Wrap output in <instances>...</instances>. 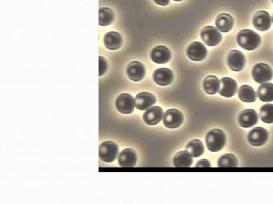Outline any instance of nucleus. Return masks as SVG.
<instances>
[{
    "instance_id": "f257e3e1",
    "label": "nucleus",
    "mask_w": 273,
    "mask_h": 204,
    "mask_svg": "<svg viewBox=\"0 0 273 204\" xmlns=\"http://www.w3.org/2000/svg\"><path fill=\"white\" fill-rule=\"evenodd\" d=\"M237 41L241 48L252 51L258 48L261 44V39L255 31L249 29H244L238 33Z\"/></svg>"
},
{
    "instance_id": "f03ea898",
    "label": "nucleus",
    "mask_w": 273,
    "mask_h": 204,
    "mask_svg": "<svg viewBox=\"0 0 273 204\" xmlns=\"http://www.w3.org/2000/svg\"><path fill=\"white\" fill-rule=\"evenodd\" d=\"M205 141L207 149L210 152H219L226 145V135L221 129H212L206 134Z\"/></svg>"
},
{
    "instance_id": "7ed1b4c3",
    "label": "nucleus",
    "mask_w": 273,
    "mask_h": 204,
    "mask_svg": "<svg viewBox=\"0 0 273 204\" xmlns=\"http://www.w3.org/2000/svg\"><path fill=\"white\" fill-rule=\"evenodd\" d=\"M119 147L115 142H104L100 145L99 156L102 161L105 163H113L118 157Z\"/></svg>"
},
{
    "instance_id": "20e7f679",
    "label": "nucleus",
    "mask_w": 273,
    "mask_h": 204,
    "mask_svg": "<svg viewBox=\"0 0 273 204\" xmlns=\"http://www.w3.org/2000/svg\"><path fill=\"white\" fill-rule=\"evenodd\" d=\"M252 78L256 83H268L273 79V70L268 64H257L254 66L252 69Z\"/></svg>"
},
{
    "instance_id": "39448f33",
    "label": "nucleus",
    "mask_w": 273,
    "mask_h": 204,
    "mask_svg": "<svg viewBox=\"0 0 273 204\" xmlns=\"http://www.w3.org/2000/svg\"><path fill=\"white\" fill-rule=\"evenodd\" d=\"M201 37L203 42L209 47H215L222 41V35L213 26H206L201 30Z\"/></svg>"
},
{
    "instance_id": "423d86ee",
    "label": "nucleus",
    "mask_w": 273,
    "mask_h": 204,
    "mask_svg": "<svg viewBox=\"0 0 273 204\" xmlns=\"http://www.w3.org/2000/svg\"><path fill=\"white\" fill-rule=\"evenodd\" d=\"M186 54L188 58L191 61H201L206 58L208 54V50L202 43L195 41L188 46Z\"/></svg>"
},
{
    "instance_id": "0eeeda50",
    "label": "nucleus",
    "mask_w": 273,
    "mask_h": 204,
    "mask_svg": "<svg viewBox=\"0 0 273 204\" xmlns=\"http://www.w3.org/2000/svg\"><path fill=\"white\" fill-rule=\"evenodd\" d=\"M116 107L119 113L131 114L135 109V99L129 93H122L116 99Z\"/></svg>"
},
{
    "instance_id": "6e6552de",
    "label": "nucleus",
    "mask_w": 273,
    "mask_h": 204,
    "mask_svg": "<svg viewBox=\"0 0 273 204\" xmlns=\"http://www.w3.org/2000/svg\"><path fill=\"white\" fill-rule=\"evenodd\" d=\"M227 64L232 71H241L245 66V56L239 50H231L227 57Z\"/></svg>"
},
{
    "instance_id": "1a4fd4ad",
    "label": "nucleus",
    "mask_w": 273,
    "mask_h": 204,
    "mask_svg": "<svg viewBox=\"0 0 273 204\" xmlns=\"http://www.w3.org/2000/svg\"><path fill=\"white\" fill-rule=\"evenodd\" d=\"M183 122V114L177 109L168 110L164 114L163 124L169 129H176L179 127Z\"/></svg>"
},
{
    "instance_id": "9d476101",
    "label": "nucleus",
    "mask_w": 273,
    "mask_h": 204,
    "mask_svg": "<svg viewBox=\"0 0 273 204\" xmlns=\"http://www.w3.org/2000/svg\"><path fill=\"white\" fill-rule=\"evenodd\" d=\"M126 74L132 81H140L146 75V68L140 61H132L126 67Z\"/></svg>"
},
{
    "instance_id": "9b49d317",
    "label": "nucleus",
    "mask_w": 273,
    "mask_h": 204,
    "mask_svg": "<svg viewBox=\"0 0 273 204\" xmlns=\"http://www.w3.org/2000/svg\"><path fill=\"white\" fill-rule=\"evenodd\" d=\"M135 107L140 110H146L156 103V98L147 92L138 93L135 99Z\"/></svg>"
},
{
    "instance_id": "f8f14e48",
    "label": "nucleus",
    "mask_w": 273,
    "mask_h": 204,
    "mask_svg": "<svg viewBox=\"0 0 273 204\" xmlns=\"http://www.w3.org/2000/svg\"><path fill=\"white\" fill-rule=\"evenodd\" d=\"M171 51L166 47L157 46L154 47L150 53V58L153 62L158 64H167L171 60Z\"/></svg>"
},
{
    "instance_id": "ddd939ff",
    "label": "nucleus",
    "mask_w": 273,
    "mask_h": 204,
    "mask_svg": "<svg viewBox=\"0 0 273 204\" xmlns=\"http://www.w3.org/2000/svg\"><path fill=\"white\" fill-rule=\"evenodd\" d=\"M269 134L267 129L263 127H255L251 129L248 136V140L253 146H261L268 140Z\"/></svg>"
},
{
    "instance_id": "4468645a",
    "label": "nucleus",
    "mask_w": 273,
    "mask_h": 204,
    "mask_svg": "<svg viewBox=\"0 0 273 204\" xmlns=\"http://www.w3.org/2000/svg\"><path fill=\"white\" fill-rule=\"evenodd\" d=\"M272 18L267 11H257L253 17V24L257 30L260 31H266L271 26Z\"/></svg>"
},
{
    "instance_id": "2eb2a0df",
    "label": "nucleus",
    "mask_w": 273,
    "mask_h": 204,
    "mask_svg": "<svg viewBox=\"0 0 273 204\" xmlns=\"http://www.w3.org/2000/svg\"><path fill=\"white\" fill-rule=\"evenodd\" d=\"M137 160V155L132 149H126L120 152L118 156L119 166L124 168L134 167Z\"/></svg>"
},
{
    "instance_id": "dca6fc26",
    "label": "nucleus",
    "mask_w": 273,
    "mask_h": 204,
    "mask_svg": "<svg viewBox=\"0 0 273 204\" xmlns=\"http://www.w3.org/2000/svg\"><path fill=\"white\" fill-rule=\"evenodd\" d=\"M238 123L244 128H250L255 126L258 121V116L255 110L246 109L238 115Z\"/></svg>"
},
{
    "instance_id": "f3484780",
    "label": "nucleus",
    "mask_w": 273,
    "mask_h": 204,
    "mask_svg": "<svg viewBox=\"0 0 273 204\" xmlns=\"http://www.w3.org/2000/svg\"><path fill=\"white\" fill-rule=\"evenodd\" d=\"M153 78L155 83L159 86H169L173 81V72L170 69L159 68L155 70Z\"/></svg>"
},
{
    "instance_id": "a211bd4d",
    "label": "nucleus",
    "mask_w": 273,
    "mask_h": 204,
    "mask_svg": "<svg viewBox=\"0 0 273 204\" xmlns=\"http://www.w3.org/2000/svg\"><path fill=\"white\" fill-rule=\"evenodd\" d=\"M219 94L223 97L230 98L235 96L238 91V83L234 79L223 77L221 79Z\"/></svg>"
},
{
    "instance_id": "6ab92c4d",
    "label": "nucleus",
    "mask_w": 273,
    "mask_h": 204,
    "mask_svg": "<svg viewBox=\"0 0 273 204\" xmlns=\"http://www.w3.org/2000/svg\"><path fill=\"white\" fill-rule=\"evenodd\" d=\"M163 110L159 107H152L146 110L143 114V120L146 124L154 126L160 123L163 119Z\"/></svg>"
},
{
    "instance_id": "aec40b11",
    "label": "nucleus",
    "mask_w": 273,
    "mask_h": 204,
    "mask_svg": "<svg viewBox=\"0 0 273 204\" xmlns=\"http://www.w3.org/2000/svg\"><path fill=\"white\" fill-rule=\"evenodd\" d=\"M122 35L116 31H110L105 34L103 38V43L105 47L109 50H117L122 47Z\"/></svg>"
},
{
    "instance_id": "412c9836",
    "label": "nucleus",
    "mask_w": 273,
    "mask_h": 204,
    "mask_svg": "<svg viewBox=\"0 0 273 204\" xmlns=\"http://www.w3.org/2000/svg\"><path fill=\"white\" fill-rule=\"evenodd\" d=\"M215 26L218 31L222 33H228L233 28L234 19L231 15L223 13L217 16Z\"/></svg>"
},
{
    "instance_id": "4be33fe9",
    "label": "nucleus",
    "mask_w": 273,
    "mask_h": 204,
    "mask_svg": "<svg viewBox=\"0 0 273 204\" xmlns=\"http://www.w3.org/2000/svg\"><path fill=\"white\" fill-rule=\"evenodd\" d=\"M174 166L178 168H187L193 163V156L188 151H181L174 156Z\"/></svg>"
},
{
    "instance_id": "5701e85b",
    "label": "nucleus",
    "mask_w": 273,
    "mask_h": 204,
    "mask_svg": "<svg viewBox=\"0 0 273 204\" xmlns=\"http://www.w3.org/2000/svg\"><path fill=\"white\" fill-rule=\"evenodd\" d=\"M221 82L215 76H208L203 81L204 91L209 95H214L219 92Z\"/></svg>"
},
{
    "instance_id": "b1692460",
    "label": "nucleus",
    "mask_w": 273,
    "mask_h": 204,
    "mask_svg": "<svg viewBox=\"0 0 273 204\" xmlns=\"http://www.w3.org/2000/svg\"><path fill=\"white\" fill-rule=\"evenodd\" d=\"M259 99L264 102H271L273 101V83H262L257 90Z\"/></svg>"
},
{
    "instance_id": "393cba45",
    "label": "nucleus",
    "mask_w": 273,
    "mask_h": 204,
    "mask_svg": "<svg viewBox=\"0 0 273 204\" xmlns=\"http://www.w3.org/2000/svg\"><path fill=\"white\" fill-rule=\"evenodd\" d=\"M238 97L245 103H253L257 99V94L251 86L243 85L238 91Z\"/></svg>"
},
{
    "instance_id": "a878e982",
    "label": "nucleus",
    "mask_w": 273,
    "mask_h": 204,
    "mask_svg": "<svg viewBox=\"0 0 273 204\" xmlns=\"http://www.w3.org/2000/svg\"><path fill=\"white\" fill-rule=\"evenodd\" d=\"M186 150L191 153L193 157H199L202 156L204 152V146L203 142L198 139L191 141L186 146Z\"/></svg>"
},
{
    "instance_id": "bb28decb",
    "label": "nucleus",
    "mask_w": 273,
    "mask_h": 204,
    "mask_svg": "<svg viewBox=\"0 0 273 204\" xmlns=\"http://www.w3.org/2000/svg\"><path fill=\"white\" fill-rule=\"evenodd\" d=\"M114 20V12L108 8H100L99 11V24L100 26H108L111 24Z\"/></svg>"
},
{
    "instance_id": "cd10ccee",
    "label": "nucleus",
    "mask_w": 273,
    "mask_h": 204,
    "mask_svg": "<svg viewBox=\"0 0 273 204\" xmlns=\"http://www.w3.org/2000/svg\"><path fill=\"white\" fill-rule=\"evenodd\" d=\"M218 166L221 168L237 167L238 160L237 158L231 153L222 155L220 159H218Z\"/></svg>"
},
{
    "instance_id": "c85d7f7f",
    "label": "nucleus",
    "mask_w": 273,
    "mask_h": 204,
    "mask_svg": "<svg viewBox=\"0 0 273 204\" xmlns=\"http://www.w3.org/2000/svg\"><path fill=\"white\" fill-rule=\"evenodd\" d=\"M261 121L265 123H273V104H267L260 109Z\"/></svg>"
},
{
    "instance_id": "c756f323",
    "label": "nucleus",
    "mask_w": 273,
    "mask_h": 204,
    "mask_svg": "<svg viewBox=\"0 0 273 204\" xmlns=\"http://www.w3.org/2000/svg\"><path fill=\"white\" fill-rule=\"evenodd\" d=\"M99 65H100V69H99V75L101 77V76L104 75L105 73L107 70V61L105 59L104 57H99Z\"/></svg>"
},
{
    "instance_id": "7c9ffc66",
    "label": "nucleus",
    "mask_w": 273,
    "mask_h": 204,
    "mask_svg": "<svg viewBox=\"0 0 273 204\" xmlns=\"http://www.w3.org/2000/svg\"><path fill=\"white\" fill-rule=\"evenodd\" d=\"M196 167L209 168L211 167L210 162L208 159H201L197 163Z\"/></svg>"
},
{
    "instance_id": "2f4dec72",
    "label": "nucleus",
    "mask_w": 273,
    "mask_h": 204,
    "mask_svg": "<svg viewBox=\"0 0 273 204\" xmlns=\"http://www.w3.org/2000/svg\"><path fill=\"white\" fill-rule=\"evenodd\" d=\"M153 1H154L155 3L161 5V6H166L170 2V0H153Z\"/></svg>"
},
{
    "instance_id": "473e14b6",
    "label": "nucleus",
    "mask_w": 273,
    "mask_h": 204,
    "mask_svg": "<svg viewBox=\"0 0 273 204\" xmlns=\"http://www.w3.org/2000/svg\"><path fill=\"white\" fill-rule=\"evenodd\" d=\"M175 2H182V0H173Z\"/></svg>"
},
{
    "instance_id": "72a5a7b5",
    "label": "nucleus",
    "mask_w": 273,
    "mask_h": 204,
    "mask_svg": "<svg viewBox=\"0 0 273 204\" xmlns=\"http://www.w3.org/2000/svg\"><path fill=\"white\" fill-rule=\"evenodd\" d=\"M272 21H273V18H272Z\"/></svg>"
},
{
    "instance_id": "f704fd0d",
    "label": "nucleus",
    "mask_w": 273,
    "mask_h": 204,
    "mask_svg": "<svg viewBox=\"0 0 273 204\" xmlns=\"http://www.w3.org/2000/svg\"><path fill=\"white\" fill-rule=\"evenodd\" d=\"M272 2H273V0H272Z\"/></svg>"
}]
</instances>
